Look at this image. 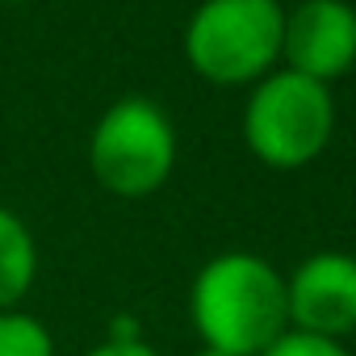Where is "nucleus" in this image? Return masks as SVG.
I'll return each instance as SVG.
<instances>
[{"mask_svg":"<svg viewBox=\"0 0 356 356\" xmlns=\"http://www.w3.org/2000/svg\"><path fill=\"white\" fill-rule=\"evenodd\" d=\"M189 323L210 352L260 356L289 331L285 273L243 248L210 256L189 285Z\"/></svg>","mask_w":356,"mask_h":356,"instance_id":"f257e3e1","label":"nucleus"},{"mask_svg":"<svg viewBox=\"0 0 356 356\" xmlns=\"http://www.w3.org/2000/svg\"><path fill=\"white\" fill-rule=\"evenodd\" d=\"M281 0H202L189 13L181 51L197 80L214 88H252L281 67Z\"/></svg>","mask_w":356,"mask_h":356,"instance_id":"f03ea898","label":"nucleus"},{"mask_svg":"<svg viewBox=\"0 0 356 356\" xmlns=\"http://www.w3.org/2000/svg\"><path fill=\"white\" fill-rule=\"evenodd\" d=\"M335 92L302 72L277 67L248 88L243 101V147L273 172H298L314 163L335 138Z\"/></svg>","mask_w":356,"mask_h":356,"instance_id":"7ed1b4c3","label":"nucleus"},{"mask_svg":"<svg viewBox=\"0 0 356 356\" xmlns=\"http://www.w3.org/2000/svg\"><path fill=\"white\" fill-rule=\"evenodd\" d=\"M176 122L151 97H118L101 109L88 134V172L92 181L122 202H143L159 193L176 172Z\"/></svg>","mask_w":356,"mask_h":356,"instance_id":"20e7f679","label":"nucleus"},{"mask_svg":"<svg viewBox=\"0 0 356 356\" xmlns=\"http://www.w3.org/2000/svg\"><path fill=\"white\" fill-rule=\"evenodd\" d=\"M289 331L318 339H348L356 331V256L352 252H310L285 277Z\"/></svg>","mask_w":356,"mask_h":356,"instance_id":"39448f33","label":"nucleus"},{"mask_svg":"<svg viewBox=\"0 0 356 356\" xmlns=\"http://www.w3.org/2000/svg\"><path fill=\"white\" fill-rule=\"evenodd\" d=\"M281 67L318 84H335L356 67V5L348 0H298L285 9Z\"/></svg>","mask_w":356,"mask_h":356,"instance_id":"423d86ee","label":"nucleus"},{"mask_svg":"<svg viewBox=\"0 0 356 356\" xmlns=\"http://www.w3.org/2000/svg\"><path fill=\"white\" fill-rule=\"evenodd\" d=\"M38 281V239L30 222L0 202V310H13Z\"/></svg>","mask_w":356,"mask_h":356,"instance_id":"0eeeda50","label":"nucleus"},{"mask_svg":"<svg viewBox=\"0 0 356 356\" xmlns=\"http://www.w3.org/2000/svg\"><path fill=\"white\" fill-rule=\"evenodd\" d=\"M0 356H55V335L22 306L0 310Z\"/></svg>","mask_w":356,"mask_h":356,"instance_id":"6e6552de","label":"nucleus"},{"mask_svg":"<svg viewBox=\"0 0 356 356\" xmlns=\"http://www.w3.org/2000/svg\"><path fill=\"white\" fill-rule=\"evenodd\" d=\"M260 356H352V352L339 339H318V335H306V331H285Z\"/></svg>","mask_w":356,"mask_h":356,"instance_id":"1a4fd4ad","label":"nucleus"},{"mask_svg":"<svg viewBox=\"0 0 356 356\" xmlns=\"http://www.w3.org/2000/svg\"><path fill=\"white\" fill-rule=\"evenodd\" d=\"M84 356H159V352H155V343H147L138 331H134V335H113V331H109V335H105L101 343H92Z\"/></svg>","mask_w":356,"mask_h":356,"instance_id":"9d476101","label":"nucleus"},{"mask_svg":"<svg viewBox=\"0 0 356 356\" xmlns=\"http://www.w3.org/2000/svg\"><path fill=\"white\" fill-rule=\"evenodd\" d=\"M0 5H30V0H0Z\"/></svg>","mask_w":356,"mask_h":356,"instance_id":"9b49d317","label":"nucleus"},{"mask_svg":"<svg viewBox=\"0 0 356 356\" xmlns=\"http://www.w3.org/2000/svg\"><path fill=\"white\" fill-rule=\"evenodd\" d=\"M197 356H222V352H210V348H202V352H197Z\"/></svg>","mask_w":356,"mask_h":356,"instance_id":"f8f14e48","label":"nucleus"}]
</instances>
